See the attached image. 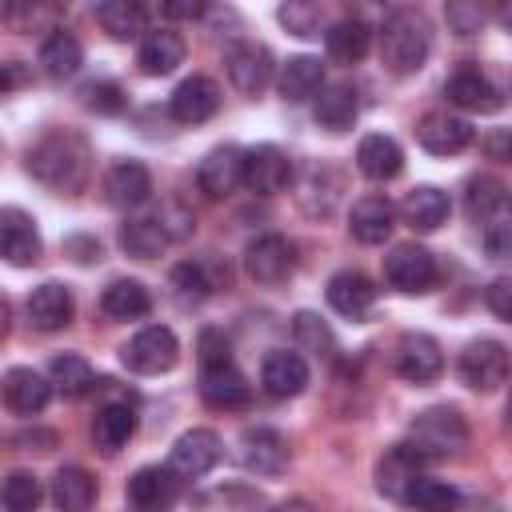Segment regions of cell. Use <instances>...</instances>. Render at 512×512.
Listing matches in <instances>:
<instances>
[{
	"mask_svg": "<svg viewBox=\"0 0 512 512\" xmlns=\"http://www.w3.org/2000/svg\"><path fill=\"white\" fill-rule=\"evenodd\" d=\"M28 172L52 188V192H68L76 196L84 184H88V172H92V152H88V140L80 132H68V128H48L32 148H28Z\"/></svg>",
	"mask_w": 512,
	"mask_h": 512,
	"instance_id": "6da1fadb",
	"label": "cell"
},
{
	"mask_svg": "<svg viewBox=\"0 0 512 512\" xmlns=\"http://www.w3.org/2000/svg\"><path fill=\"white\" fill-rule=\"evenodd\" d=\"M432 52V24L420 8H396L388 12L384 28H380V60L388 72L408 76L420 72L424 60Z\"/></svg>",
	"mask_w": 512,
	"mask_h": 512,
	"instance_id": "7a4b0ae2",
	"label": "cell"
},
{
	"mask_svg": "<svg viewBox=\"0 0 512 512\" xmlns=\"http://www.w3.org/2000/svg\"><path fill=\"white\" fill-rule=\"evenodd\" d=\"M408 444L416 448L420 460H448L468 448V424L456 408L436 404L416 412V420L408 424Z\"/></svg>",
	"mask_w": 512,
	"mask_h": 512,
	"instance_id": "3957f363",
	"label": "cell"
},
{
	"mask_svg": "<svg viewBox=\"0 0 512 512\" xmlns=\"http://www.w3.org/2000/svg\"><path fill=\"white\" fill-rule=\"evenodd\" d=\"M176 360H180V340H176V332L164 328V324L140 328V332L120 348V364H124L128 372H136V376H160V372H168Z\"/></svg>",
	"mask_w": 512,
	"mask_h": 512,
	"instance_id": "277c9868",
	"label": "cell"
},
{
	"mask_svg": "<svg viewBox=\"0 0 512 512\" xmlns=\"http://www.w3.org/2000/svg\"><path fill=\"white\" fill-rule=\"evenodd\" d=\"M456 372L472 392H496L512 372V356H508V348L500 340L480 336V340L464 344V352L456 360Z\"/></svg>",
	"mask_w": 512,
	"mask_h": 512,
	"instance_id": "5b68a950",
	"label": "cell"
},
{
	"mask_svg": "<svg viewBox=\"0 0 512 512\" xmlns=\"http://www.w3.org/2000/svg\"><path fill=\"white\" fill-rule=\"evenodd\" d=\"M384 280L404 296H424L436 284V256L416 240L392 244V252L384 256Z\"/></svg>",
	"mask_w": 512,
	"mask_h": 512,
	"instance_id": "8992f818",
	"label": "cell"
},
{
	"mask_svg": "<svg viewBox=\"0 0 512 512\" xmlns=\"http://www.w3.org/2000/svg\"><path fill=\"white\" fill-rule=\"evenodd\" d=\"M244 272H248L256 284H264V288L284 284V280L296 272V248H292L284 236H276V232L256 236V240L244 248Z\"/></svg>",
	"mask_w": 512,
	"mask_h": 512,
	"instance_id": "52a82bcc",
	"label": "cell"
},
{
	"mask_svg": "<svg viewBox=\"0 0 512 512\" xmlns=\"http://www.w3.org/2000/svg\"><path fill=\"white\" fill-rule=\"evenodd\" d=\"M224 64H228L232 88L244 92V96H260V92L272 84V72H276L272 52H268L264 44H256V40H236V44L228 48Z\"/></svg>",
	"mask_w": 512,
	"mask_h": 512,
	"instance_id": "ba28073f",
	"label": "cell"
},
{
	"mask_svg": "<svg viewBox=\"0 0 512 512\" xmlns=\"http://www.w3.org/2000/svg\"><path fill=\"white\" fill-rule=\"evenodd\" d=\"M196 184L208 200H224L236 188H244V148L220 144L196 164Z\"/></svg>",
	"mask_w": 512,
	"mask_h": 512,
	"instance_id": "9c48e42d",
	"label": "cell"
},
{
	"mask_svg": "<svg viewBox=\"0 0 512 512\" xmlns=\"http://www.w3.org/2000/svg\"><path fill=\"white\" fill-rule=\"evenodd\" d=\"M292 180V160L276 144H256L244 152V188L256 196H276Z\"/></svg>",
	"mask_w": 512,
	"mask_h": 512,
	"instance_id": "30bf717a",
	"label": "cell"
},
{
	"mask_svg": "<svg viewBox=\"0 0 512 512\" xmlns=\"http://www.w3.org/2000/svg\"><path fill=\"white\" fill-rule=\"evenodd\" d=\"M396 372L408 384H432L444 372V352L440 340L428 332H404L396 340Z\"/></svg>",
	"mask_w": 512,
	"mask_h": 512,
	"instance_id": "8fae6325",
	"label": "cell"
},
{
	"mask_svg": "<svg viewBox=\"0 0 512 512\" xmlns=\"http://www.w3.org/2000/svg\"><path fill=\"white\" fill-rule=\"evenodd\" d=\"M216 460H220V436L212 428H188L168 452V468L180 480H200L204 472L216 468Z\"/></svg>",
	"mask_w": 512,
	"mask_h": 512,
	"instance_id": "7c38bea8",
	"label": "cell"
},
{
	"mask_svg": "<svg viewBox=\"0 0 512 512\" xmlns=\"http://www.w3.org/2000/svg\"><path fill=\"white\" fill-rule=\"evenodd\" d=\"M176 492H180V480H176V472L168 464L164 468L160 464H144L128 480V504L136 512H168L176 504Z\"/></svg>",
	"mask_w": 512,
	"mask_h": 512,
	"instance_id": "4fadbf2b",
	"label": "cell"
},
{
	"mask_svg": "<svg viewBox=\"0 0 512 512\" xmlns=\"http://www.w3.org/2000/svg\"><path fill=\"white\" fill-rule=\"evenodd\" d=\"M0 252L12 268H28L40 260L44 244H40V232H36V220L24 212V208H4L0 212Z\"/></svg>",
	"mask_w": 512,
	"mask_h": 512,
	"instance_id": "5bb4252c",
	"label": "cell"
},
{
	"mask_svg": "<svg viewBox=\"0 0 512 512\" xmlns=\"http://www.w3.org/2000/svg\"><path fill=\"white\" fill-rule=\"evenodd\" d=\"M152 196V172L140 160H116L104 172V200L120 212H136Z\"/></svg>",
	"mask_w": 512,
	"mask_h": 512,
	"instance_id": "9a60e30c",
	"label": "cell"
},
{
	"mask_svg": "<svg viewBox=\"0 0 512 512\" xmlns=\"http://www.w3.org/2000/svg\"><path fill=\"white\" fill-rule=\"evenodd\" d=\"M416 480H420V456H416V448L408 440L384 448V456L376 460V488H380V496L404 504Z\"/></svg>",
	"mask_w": 512,
	"mask_h": 512,
	"instance_id": "2e32d148",
	"label": "cell"
},
{
	"mask_svg": "<svg viewBox=\"0 0 512 512\" xmlns=\"http://www.w3.org/2000/svg\"><path fill=\"white\" fill-rule=\"evenodd\" d=\"M220 108V88L212 76H188L176 84L172 100H168V112L176 124H204L212 120Z\"/></svg>",
	"mask_w": 512,
	"mask_h": 512,
	"instance_id": "e0dca14e",
	"label": "cell"
},
{
	"mask_svg": "<svg viewBox=\"0 0 512 512\" xmlns=\"http://www.w3.org/2000/svg\"><path fill=\"white\" fill-rule=\"evenodd\" d=\"M416 140L432 156H456L472 144V124L464 116H452V112H428L416 124Z\"/></svg>",
	"mask_w": 512,
	"mask_h": 512,
	"instance_id": "ac0fdd59",
	"label": "cell"
},
{
	"mask_svg": "<svg viewBox=\"0 0 512 512\" xmlns=\"http://www.w3.org/2000/svg\"><path fill=\"white\" fill-rule=\"evenodd\" d=\"M260 384L268 396L276 400H292L308 388V360L300 352H288V348H272L260 364Z\"/></svg>",
	"mask_w": 512,
	"mask_h": 512,
	"instance_id": "d6986e66",
	"label": "cell"
},
{
	"mask_svg": "<svg viewBox=\"0 0 512 512\" xmlns=\"http://www.w3.org/2000/svg\"><path fill=\"white\" fill-rule=\"evenodd\" d=\"M200 400L208 408L220 412H236L252 400V384L236 364H220V368H200Z\"/></svg>",
	"mask_w": 512,
	"mask_h": 512,
	"instance_id": "ffe728a7",
	"label": "cell"
},
{
	"mask_svg": "<svg viewBox=\"0 0 512 512\" xmlns=\"http://www.w3.org/2000/svg\"><path fill=\"white\" fill-rule=\"evenodd\" d=\"M240 464L256 476H280L288 468V440L276 428H248L240 436Z\"/></svg>",
	"mask_w": 512,
	"mask_h": 512,
	"instance_id": "44dd1931",
	"label": "cell"
},
{
	"mask_svg": "<svg viewBox=\"0 0 512 512\" xmlns=\"http://www.w3.org/2000/svg\"><path fill=\"white\" fill-rule=\"evenodd\" d=\"M24 308H28V324L36 332H60V328L72 324V312H76L72 292L60 280H44L40 288H32V296H28Z\"/></svg>",
	"mask_w": 512,
	"mask_h": 512,
	"instance_id": "7402d4cb",
	"label": "cell"
},
{
	"mask_svg": "<svg viewBox=\"0 0 512 512\" xmlns=\"http://www.w3.org/2000/svg\"><path fill=\"white\" fill-rule=\"evenodd\" d=\"M52 400V380L36 368H8L4 372V404L12 416H40Z\"/></svg>",
	"mask_w": 512,
	"mask_h": 512,
	"instance_id": "603a6c76",
	"label": "cell"
},
{
	"mask_svg": "<svg viewBox=\"0 0 512 512\" xmlns=\"http://www.w3.org/2000/svg\"><path fill=\"white\" fill-rule=\"evenodd\" d=\"M344 196V176L332 168V164H312L304 176H300V188H296V200L308 216H332L336 204Z\"/></svg>",
	"mask_w": 512,
	"mask_h": 512,
	"instance_id": "cb8c5ba5",
	"label": "cell"
},
{
	"mask_svg": "<svg viewBox=\"0 0 512 512\" xmlns=\"http://www.w3.org/2000/svg\"><path fill=\"white\" fill-rule=\"evenodd\" d=\"M396 228V208L388 196H360L348 212V232L356 244H384Z\"/></svg>",
	"mask_w": 512,
	"mask_h": 512,
	"instance_id": "d4e9b609",
	"label": "cell"
},
{
	"mask_svg": "<svg viewBox=\"0 0 512 512\" xmlns=\"http://www.w3.org/2000/svg\"><path fill=\"white\" fill-rule=\"evenodd\" d=\"M136 432V408L132 400H104L92 416V444L100 452H120Z\"/></svg>",
	"mask_w": 512,
	"mask_h": 512,
	"instance_id": "484cf974",
	"label": "cell"
},
{
	"mask_svg": "<svg viewBox=\"0 0 512 512\" xmlns=\"http://www.w3.org/2000/svg\"><path fill=\"white\" fill-rule=\"evenodd\" d=\"M184 36L180 32H172V28H156V32H148L144 40H140V48H136V64H140V72L144 76H172L180 64H184Z\"/></svg>",
	"mask_w": 512,
	"mask_h": 512,
	"instance_id": "4316f807",
	"label": "cell"
},
{
	"mask_svg": "<svg viewBox=\"0 0 512 512\" xmlns=\"http://www.w3.org/2000/svg\"><path fill=\"white\" fill-rule=\"evenodd\" d=\"M444 96H448V104H456V108H464V112H496V108L504 104L500 88H496L492 80H484L480 72H472V68L452 72V76L444 80Z\"/></svg>",
	"mask_w": 512,
	"mask_h": 512,
	"instance_id": "83f0119b",
	"label": "cell"
},
{
	"mask_svg": "<svg viewBox=\"0 0 512 512\" xmlns=\"http://www.w3.org/2000/svg\"><path fill=\"white\" fill-rule=\"evenodd\" d=\"M400 220L408 224V228H416V232H436L444 220H448V212H452V204H448V196L436 188V184H416L404 200H400Z\"/></svg>",
	"mask_w": 512,
	"mask_h": 512,
	"instance_id": "f1b7e54d",
	"label": "cell"
},
{
	"mask_svg": "<svg viewBox=\"0 0 512 512\" xmlns=\"http://www.w3.org/2000/svg\"><path fill=\"white\" fill-rule=\"evenodd\" d=\"M328 304L348 320H364L372 312V304H376V288H372V280L364 272L344 268V272H336L328 280Z\"/></svg>",
	"mask_w": 512,
	"mask_h": 512,
	"instance_id": "f546056e",
	"label": "cell"
},
{
	"mask_svg": "<svg viewBox=\"0 0 512 512\" xmlns=\"http://www.w3.org/2000/svg\"><path fill=\"white\" fill-rule=\"evenodd\" d=\"M84 64V48L76 40V32L68 28H52L44 40H40V72L48 80H72Z\"/></svg>",
	"mask_w": 512,
	"mask_h": 512,
	"instance_id": "4dcf8cb0",
	"label": "cell"
},
{
	"mask_svg": "<svg viewBox=\"0 0 512 512\" xmlns=\"http://www.w3.org/2000/svg\"><path fill=\"white\" fill-rule=\"evenodd\" d=\"M48 500L56 504V512H92L96 504V476L80 464H68L52 476Z\"/></svg>",
	"mask_w": 512,
	"mask_h": 512,
	"instance_id": "1f68e13d",
	"label": "cell"
},
{
	"mask_svg": "<svg viewBox=\"0 0 512 512\" xmlns=\"http://www.w3.org/2000/svg\"><path fill=\"white\" fill-rule=\"evenodd\" d=\"M356 168L368 176V180H396L400 168H404V148L384 136V132H372L356 144Z\"/></svg>",
	"mask_w": 512,
	"mask_h": 512,
	"instance_id": "d6a6232c",
	"label": "cell"
},
{
	"mask_svg": "<svg viewBox=\"0 0 512 512\" xmlns=\"http://www.w3.org/2000/svg\"><path fill=\"white\" fill-rule=\"evenodd\" d=\"M324 92V64L316 56H292L284 68H280V96L288 104H304V100H316Z\"/></svg>",
	"mask_w": 512,
	"mask_h": 512,
	"instance_id": "836d02e7",
	"label": "cell"
},
{
	"mask_svg": "<svg viewBox=\"0 0 512 512\" xmlns=\"http://www.w3.org/2000/svg\"><path fill=\"white\" fill-rule=\"evenodd\" d=\"M316 124L324 132H348L360 116V100H356V88L352 84H328L320 96H316Z\"/></svg>",
	"mask_w": 512,
	"mask_h": 512,
	"instance_id": "e575fe53",
	"label": "cell"
},
{
	"mask_svg": "<svg viewBox=\"0 0 512 512\" xmlns=\"http://www.w3.org/2000/svg\"><path fill=\"white\" fill-rule=\"evenodd\" d=\"M168 240H172V236H168V228H164L160 216H132V220L120 224V248H124L128 256H136V260L160 256Z\"/></svg>",
	"mask_w": 512,
	"mask_h": 512,
	"instance_id": "d590c367",
	"label": "cell"
},
{
	"mask_svg": "<svg viewBox=\"0 0 512 512\" xmlns=\"http://www.w3.org/2000/svg\"><path fill=\"white\" fill-rule=\"evenodd\" d=\"M48 380H52V388L60 392V396H68V400H76V396H84V392H92L100 380H96V372H92V364L80 356V352H56L52 360H48Z\"/></svg>",
	"mask_w": 512,
	"mask_h": 512,
	"instance_id": "8d00e7d4",
	"label": "cell"
},
{
	"mask_svg": "<svg viewBox=\"0 0 512 512\" xmlns=\"http://www.w3.org/2000/svg\"><path fill=\"white\" fill-rule=\"evenodd\" d=\"M100 308L112 320H140V316L152 312V296L140 280H112L100 296Z\"/></svg>",
	"mask_w": 512,
	"mask_h": 512,
	"instance_id": "74e56055",
	"label": "cell"
},
{
	"mask_svg": "<svg viewBox=\"0 0 512 512\" xmlns=\"http://www.w3.org/2000/svg\"><path fill=\"white\" fill-rule=\"evenodd\" d=\"M144 8L132 0H104L96 4V24L112 36V40H144Z\"/></svg>",
	"mask_w": 512,
	"mask_h": 512,
	"instance_id": "f35d334b",
	"label": "cell"
},
{
	"mask_svg": "<svg viewBox=\"0 0 512 512\" xmlns=\"http://www.w3.org/2000/svg\"><path fill=\"white\" fill-rule=\"evenodd\" d=\"M368 44H372V32H368V24L356 20V16L336 20V24L324 32V48H328V56L340 60V64H356V60H364Z\"/></svg>",
	"mask_w": 512,
	"mask_h": 512,
	"instance_id": "ab89813d",
	"label": "cell"
},
{
	"mask_svg": "<svg viewBox=\"0 0 512 512\" xmlns=\"http://www.w3.org/2000/svg\"><path fill=\"white\" fill-rule=\"evenodd\" d=\"M172 288H176V300L180 304H200L208 292L220 288V280L208 272L204 260H188V264H176L172 268Z\"/></svg>",
	"mask_w": 512,
	"mask_h": 512,
	"instance_id": "60d3db41",
	"label": "cell"
},
{
	"mask_svg": "<svg viewBox=\"0 0 512 512\" xmlns=\"http://www.w3.org/2000/svg\"><path fill=\"white\" fill-rule=\"evenodd\" d=\"M464 204H468V216L484 224L500 208H508V196H504V184L496 176H472L468 180V192H464Z\"/></svg>",
	"mask_w": 512,
	"mask_h": 512,
	"instance_id": "b9f144b4",
	"label": "cell"
},
{
	"mask_svg": "<svg viewBox=\"0 0 512 512\" xmlns=\"http://www.w3.org/2000/svg\"><path fill=\"white\" fill-rule=\"evenodd\" d=\"M412 512H456L460 508V492L444 480H432V476H420L404 500Z\"/></svg>",
	"mask_w": 512,
	"mask_h": 512,
	"instance_id": "7bdbcfd3",
	"label": "cell"
},
{
	"mask_svg": "<svg viewBox=\"0 0 512 512\" xmlns=\"http://www.w3.org/2000/svg\"><path fill=\"white\" fill-rule=\"evenodd\" d=\"M276 20H280L292 36H300V40H316L320 28H324L320 4H308V0H288V4H280V8H276Z\"/></svg>",
	"mask_w": 512,
	"mask_h": 512,
	"instance_id": "ee69618b",
	"label": "cell"
},
{
	"mask_svg": "<svg viewBox=\"0 0 512 512\" xmlns=\"http://www.w3.org/2000/svg\"><path fill=\"white\" fill-rule=\"evenodd\" d=\"M0 496H4V512H36L40 500H44V488H40V480L32 472H12L4 480Z\"/></svg>",
	"mask_w": 512,
	"mask_h": 512,
	"instance_id": "f6af8a7d",
	"label": "cell"
},
{
	"mask_svg": "<svg viewBox=\"0 0 512 512\" xmlns=\"http://www.w3.org/2000/svg\"><path fill=\"white\" fill-rule=\"evenodd\" d=\"M80 104L88 108V112H96V116H116V112H124V88L116 84V80H88V84H80Z\"/></svg>",
	"mask_w": 512,
	"mask_h": 512,
	"instance_id": "bcb514c9",
	"label": "cell"
},
{
	"mask_svg": "<svg viewBox=\"0 0 512 512\" xmlns=\"http://www.w3.org/2000/svg\"><path fill=\"white\" fill-rule=\"evenodd\" d=\"M484 252L492 260H512V208H500L492 220H484Z\"/></svg>",
	"mask_w": 512,
	"mask_h": 512,
	"instance_id": "7dc6e473",
	"label": "cell"
},
{
	"mask_svg": "<svg viewBox=\"0 0 512 512\" xmlns=\"http://www.w3.org/2000/svg\"><path fill=\"white\" fill-rule=\"evenodd\" d=\"M292 332H296L300 348H308V352H328L332 348V332H328V324L316 312H296Z\"/></svg>",
	"mask_w": 512,
	"mask_h": 512,
	"instance_id": "c3c4849f",
	"label": "cell"
},
{
	"mask_svg": "<svg viewBox=\"0 0 512 512\" xmlns=\"http://www.w3.org/2000/svg\"><path fill=\"white\" fill-rule=\"evenodd\" d=\"M196 348H200V368H220V364H232L228 336H224V332H216V328H204Z\"/></svg>",
	"mask_w": 512,
	"mask_h": 512,
	"instance_id": "681fc988",
	"label": "cell"
},
{
	"mask_svg": "<svg viewBox=\"0 0 512 512\" xmlns=\"http://www.w3.org/2000/svg\"><path fill=\"white\" fill-rule=\"evenodd\" d=\"M444 16H448V28L460 32V36H472V32H480V24H484V8H480V4H464V0L448 4Z\"/></svg>",
	"mask_w": 512,
	"mask_h": 512,
	"instance_id": "f907efd6",
	"label": "cell"
},
{
	"mask_svg": "<svg viewBox=\"0 0 512 512\" xmlns=\"http://www.w3.org/2000/svg\"><path fill=\"white\" fill-rule=\"evenodd\" d=\"M484 300H488V308H492L500 320H512V276H496V280L488 284Z\"/></svg>",
	"mask_w": 512,
	"mask_h": 512,
	"instance_id": "816d5d0a",
	"label": "cell"
},
{
	"mask_svg": "<svg viewBox=\"0 0 512 512\" xmlns=\"http://www.w3.org/2000/svg\"><path fill=\"white\" fill-rule=\"evenodd\" d=\"M64 252H68L76 264H92V260H100V244H96L92 236H68V240H64Z\"/></svg>",
	"mask_w": 512,
	"mask_h": 512,
	"instance_id": "f5cc1de1",
	"label": "cell"
},
{
	"mask_svg": "<svg viewBox=\"0 0 512 512\" xmlns=\"http://www.w3.org/2000/svg\"><path fill=\"white\" fill-rule=\"evenodd\" d=\"M12 444H16V448H28V452H52L56 436H52V432H36V428H32V432H16V436H12Z\"/></svg>",
	"mask_w": 512,
	"mask_h": 512,
	"instance_id": "db71d44e",
	"label": "cell"
},
{
	"mask_svg": "<svg viewBox=\"0 0 512 512\" xmlns=\"http://www.w3.org/2000/svg\"><path fill=\"white\" fill-rule=\"evenodd\" d=\"M160 12L164 16H176V20H192V16L204 12V4H160Z\"/></svg>",
	"mask_w": 512,
	"mask_h": 512,
	"instance_id": "11a10c76",
	"label": "cell"
},
{
	"mask_svg": "<svg viewBox=\"0 0 512 512\" xmlns=\"http://www.w3.org/2000/svg\"><path fill=\"white\" fill-rule=\"evenodd\" d=\"M272 512H320V508H316V504H308V500H300V496H296V500H284V504H276V508H272Z\"/></svg>",
	"mask_w": 512,
	"mask_h": 512,
	"instance_id": "9f6ffc18",
	"label": "cell"
},
{
	"mask_svg": "<svg viewBox=\"0 0 512 512\" xmlns=\"http://www.w3.org/2000/svg\"><path fill=\"white\" fill-rule=\"evenodd\" d=\"M20 80H24V76H20V64H16V60H12V64H4V92H12Z\"/></svg>",
	"mask_w": 512,
	"mask_h": 512,
	"instance_id": "6f0895ef",
	"label": "cell"
},
{
	"mask_svg": "<svg viewBox=\"0 0 512 512\" xmlns=\"http://www.w3.org/2000/svg\"><path fill=\"white\" fill-rule=\"evenodd\" d=\"M496 20H500L504 28H512V0H504V4L496 8Z\"/></svg>",
	"mask_w": 512,
	"mask_h": 512,
	"instance_id": "680465c9",
	"label": "cell"
},
{
	"mask_svg": "<svg viewBox=\"0 0 512 512\" xmlns=\"http://www.w3.org/2000/svg\"><path fill=\"white\" fill-rule=\"evenodd\" d=\"M504 160H512V132H508V156Z\"/></svg>",
	"mask_w": 512,
	"mask_h": 512,
	"instance_id": "91938a15",
	"label": "cell"
},
{
	"mask_svg": "<svg viewBox=\"0 0 512 512\" xmlns=\"http://www.w3.org/2000/svg\"><path fill=\"white\" fill-rule=\"evenodd\" d=\"M508 420H512V400H508Z\"/></svg>",
	"mask_w": 512,
	"mask_h": 512,
	"instance_id": "94428289",
	"label": "cell"
}]
</instances>
